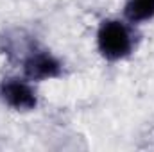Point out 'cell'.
I'll use <instances>...</instances> for the list:
<instances>
[{
	"mask_svg": "<svg viewBox=\"0 0 154 152\" xmlns=\"http://www.w3.org/2000/svg\"><path fill=\"white\" fill-rule=\"evenodd\" d=\"M0 95L2 100L16 111H31L38 104L32 86L22 79H5L0 86Z\"/></svg>",
	"mask_w": 154,
	"mask_h": 152,
	"instance_id": "cell-2",
	"label": "cell"
},
{
	"mask_svg": "<svg viewBox=\"0 0 154 152\" xmlns=\"http://www.w3.org/2000/svg\"><path fill=\"white\" fill-rule=\"evenodd\" d=\"M23 74L29 81L54 79L61 74V63L47 50H32L23 59Z\"/></svg>",
	"mask_w": 154,
	"mask_h": 152,
	"instance_id": "cell-3",
	"label": "cell"
},
{
	"mask_svg": "<svg viewBox=\"0 0 154 152\" xmlns=\"http://www.w3.org/2000/svg\"><path fill=\"white\" fill-rule=\"evenodd\" d=\"M97 45L100 54L109 59L118 61L131 54L133 36L129 27L120 20H104L97 32Z\"/></svg>",
	"mask_w": 154,
	"mask_h": 152,
	"instance_id": "cell-1",
	"label": "cell"
},
{
	"mask_svg": "<svg viewBox=\"0 0 154 152\" xmlns=\"http://www.w3.org/2000/svg\"><path fill=\"white\" fill-rule=\"evenodd\" d=\"M124 14L131 23H142L154 18V0H125Z\"/></svg>",
	"mask_w": 154,
	"mask_h": 152,
	"instance_id": "cell-4",
	"label": "cell"
}]
</instances>
